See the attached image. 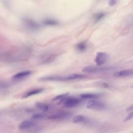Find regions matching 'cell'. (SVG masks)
<instances>
[{"instance_id":"3","label":"cell","mask_w":133,"mask_h":133,"mask_svg":"<svg viewBox=\"0 0 133 133\" xmlns=\"http://www.w3.org/2000/svg\"><path fill=\"white\" fill-rule=\"evenodd\" d=\"M110 70L109 68L107 67H101V66H88L84 67L82 71L84 72L87 73H93L97 72H102L107 71Z\"/></svg>"},{"instance_id":"10","label":"cell","mask_w":133,"mask_h":133,"mask_svg":"<svg viewBox=\"0 0 133 133\" xmlns=\"http://www.w3.org/2000/svg\"><path fill=\"white\" fill-rule=\"evenodd\" d=\"M39 81H64V77H61L58 76H46L39 79Z\"/></svg>"},{"instance_id":"24","label":"cell","mask_w":133,"mask_h":133,"mask_svg":"<svg viewBox=\"0 0 133 133\" xmlns=\"http://www.w3.org/2000/svg\"><path fill=\"white\" fill-rule=\"evenodd\" d=\"M133 111V104H132L130 107H128L126 109L127 112H130V111Z\"/></svg>"},{"instance_id":"25","label":"cell","mask_w":133,"mask_h":133,"mask_svg":"<svg viewBox=\"0 0 133 133\" xmlns=\"http://www.w3.org/2000/svg\"><path fill=\"white\" fill-rule=\"evenodd\" d=\"M132 87H133V85H132Z\"/></svg>"},{"instance_id":"19","label":"cell","mask_w":133,"mask_h":133,"mask_svg":"<svg viewBox=\"0 0 133 133\" xmlns=\"http://www.w3.org/2000/svg\"><path fill=\"white\" fill-rule=\"evenodd\" d=\"M133 118V111H130V113H128V114L126 116V117L124 118V121H128L130 119Z\"/></svg>"},{"instance_id":"21","label":"cell","mask_w":133,"mask_h":133,"mask_svg":"<svg viewBox=\"0 0 133 133\" xmlns=\"http://www.w3.org/2000/svg\"><path fill=\"white\" fill-rule=\"evenodd\" d=\"M44 115L41 114H35L32 115V117L34 119H41L44 117Z\"/></svg>"},{"instance_id":"7","label":"cell","mask_w":133,"mask_h":133,"mask_svg":"<svg viewBox=\"0 0 133 133\" xmlns=\"http://www.w3.org/2000/svg\"><path fill=\"white\" fill-rule=\"evenodd\" d=\"M115 77H127L133 75V69L123 70L116 72L113 74Z\"/></svg>"},{"instance_id":"5","label":"cell","mask_w":133,"mask_h":133,"mask_svg":"<svg viewBox=\"0 0 133 133\" xmlns=\"http://www.w3.org/2000/svg\"><path fill=\"white\" fill-rule=\"evenodd\" d=\"M71 113L69 112H60L56 114L51 115L48 116V118L52 120H58L62 119L64 118H68L71 116Z\"/></svg>"},{"instance_id":"13","label":"cell","mask_w":133,"mask_h":133,"mask_svg":"<svg viewBox=\"0 0 133 133\" xmlns=\"http://www.w3.org/2000/svg\"><path fill=\"white\" fill-rule=\"evenodd\" d=\"M99 97L98 95L91 93L83 94L80 95V97L82 99H95Z\"/></svg>"},{"instance_id":"9","label":"cell","mask_w":133,"mask_h":133,"mask_svg":"<svg viewBox=\"0 0 133 133\" xmlns=\"http://www.w3.org/2000/svg\"><path fill=\"white\" fill-rule=\"evenodd\" d=\"M85 77L84 75L78 73H74L70 74L69 75L64 77V79L65 81H72V80H76L78 79H82Z\"/></svg>"},{"instance_id":"2","label":"cell","mask_w":133,"mask_h":133,"mask_svg":"<svg viewBox=\"0 0 133 133\" xmlns=\"http://www.w3.org/2000/svg\"><path fill=\"white\" fill-rule=\"evenodd\" d=\"M61 100L62 101L63 106L68 108L75 107L81 103V100L79 99L72 97H65Z\"/></svg>"},{"instance_id":"8","label":"cell","mask_w":133,"mask_h":133,"mask_svg":"<svg viewBox=\"0 0 133 133\" xmlns=\"http://www.w3.org/2000/svg\"><path fill=\"white\" fill-rule=\"evenodd\" d=\"M74 123H87L89 122V119L83 115H77L73 117L72 120Z\"/></svg>"},{"instance_id":"11","label":"cell","mask_w":133,"mask_h":133,"mask_svg":"<svg viewBox=\"0 0 133 133\" xmlns=\"http://www.w3.org/2000/svg\"><path fill=\"white\" fill-rule=\"evenodd\" d=\"M31 74V72L30 71H24L19 72L16 74H15L12 78L15 79H19L22 78H24L26 76L30 75Z\"/></svg>"},{"instance_id":"12","label":"cell","mask_w":133,"mask_h":133,"mask_svg":"<svg viewBox=\"0 0 133 133\" xmlns=\"http://www.w3.org/2000/svg\"><path fill=\"white\" fill-rule=\"evenodd\" d=\"M43 91V89L41 88H40L34 89H32V90L28 91V92H26L25 95H23L22 98H28L29 97L32 96L33 95L38 94L42 92Z\"/></svg>"},{"instance_id":"20","label":"cell","mask_w":133,"mask_h":133,"mask_svg":"<svg viewBox=\"0 0 133 133\" xmlns=\"http://www.w3.org/2000/svg\"><path fill=\"white\" fill-rule=\"evenodd\" d=\"M44 23L46 25H54L57 24V22L56 21L51 20H47L44 22Z\"/></svg>"},{"instance_id":"14","label":"cell","mask_w":133,"mask_h":133,"mask_svg":"<svg viewBox=\"0 0 133 133\" xmlns=\"http://www.w3.org/2000/svg\"><path fill=\"white\" fill-rule=\"evenodd\" d=\"M35 106L39 110H42L44 112H46L49 110V106L43 102H36L35 104Z\"/></svg>"},{"instance_id":"6","label":"cell","mask_w":133,"mask_h":133,"mask_svg":"<svg viewBox=\"0 0 133 133\" xmlns=\"http://www.w3.org/2000/svg\"><path fill=\"white\" fill-rule=\"evenodd\" d=\"M34 126V123L30 120H25L19 125L18 128L20 130H24L32 128Z\"/></svg>"},{"instance_id":"17","label":"cell","mask_w":133,"mask_h":133,"mask_svg":"<svg viewBox=\"0 0 133 133\" xmlns=\"http://www.w3.org/2000/svg\"><path fill=\"white\" fill-rule=\"evenodd\" d=\"M67 95H68V94H61L59 95H57L52 98V100L53 101H56V100H61L63 99H64V98L66 97Z\"/></svg>"},{"instance_id":"22","label":"cell","mask_w":133,"mask_h":133,"mask_svg":"<svg viewBox=\"0 0 133 133\" xmlns=\"http://www.w3.org/2000/svg\"><path fill=\"white\" fill-rule=\"evenodd\" d=\"M103 16H104V14H102V13L98 14L96 15L95 17V20H96V21H98V20H99L100 19H101Z\"/></svg>"},{"instance_id":"18","label":"cell","mask_w":133,"mask_h":133,"mask_svg":"<svg viewBox=\"0 0 133 133\" xmlns=\"http://www.w3.org/2000/svg\"><path fill=\"white\" fill-rule=\"evenodd\" d=\"M55 58V57L53 55H50L49 56H48V57H47L46 58H45V60L44 61V63H50V62L52 61Z\"/></svg>"},{"instance_id":"4","label":"cell","mask_w":133,"mask_h":133,"mask_svg":"<svg viewBox=\"0 0 133 133\" xmlns=\"http://www.w3.org/2000/svg\"><path fill=\"white\" fill-rule=\"evenodd\" d=\"M108 59V56L107 53L104 52H98L97 53L95 57V62L98 66H100L105 63Z\"/></svg>"},{"instance_id":"16","label":"cell","mask_w":133,"mask_h":133,"mask_svg":"<svg viewBox=\"0 0 133 133\" xmlns=\"http://www.w3.org/2000/svg\"><path fill=\"white\" fill-rule=\"evenodd\" d=\"M26 24L30 29L33 30L37 29L38 28V25L36 23L31 21H27Z\"/></svg>"},{"instance_id":"1","label":"cell","mask_w":133,"mask_h":133,"mask_svg":"<svg viewBox=\"0 0 133 133\" xmlns=\"http://www.w3.org/2000/svg\"><path fill=\"white\" fill-rule=\"evenodd\" d=\"M86 107L89 109L96 110H103L106 108V105L104 103L95 99H91L89 101Z\"/></svg>"},{"instance_id":"15","label":"cell","mask_w":133,"mask_h":133,"mask_svg":"<svg viewBox=\"0 0 133 133\" xmlns=\"http://www.w3.org/2000/svg\"><path fill=\"white\" fill-rule=\"evenodd\" d=\"M76 49L79 51H84L86 49V45L84 42H81L76 45Z\"/></svg>"},{"instance_id":"23","label":"cell","mask_w":133,"mask_h":133,"mask_svg":"<svg viewBox=\"0 0 133 133\" xmlns=\"http://www.w3.org/2000/svg\"><path fill=\"white\" fill-rule=\"evenodd\" d=\"M116 3V0H110V1H109V6H113L114 5H115Z\"/></svg>"}]
</instances>
